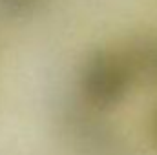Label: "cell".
<instances>
[{"label":"cell","mask_w":157,"mask_h":155,"mask_svg":"<svg viewBox=\"0 0 157 155\" xmlns=\"http://www.w3.org/2000/svg\"><path fill=\"white\" fill-rule=\"evenodd\" d=\"M133 80V86L157 88V31L139 33L119 49Z\"/></svg>","instance_id":"obj_2"},{"label":"cell","mask_w":157,"mask_h":155,"mask_svg":"<svg viewBox=\"0 0 157 155\" xmlns=\"http://www.w3.org/2000/svg\"><path fill=\"white\" fill-rule=\"evenodd\" d=\"M2 7H6L11 13H26L33 7H37L40 0H0Z\"/></svg>","instance_id":"obj_3"},{"label":"cell","mask_w":157,"mask_h":155,"mask_svg":"<svg viewBox=\"0 0 157 155\" xmlns=\"http://www.w3.org/2000/svg\"><path fill=\"white\" fill-rule=\"evenodd\" d=\"M148 128H150V139H152L154 146L157 148V106L152 110V115H150V124H148Z\"/></svg>","instance_id":"obj_4"},{"label":"cell","mask_w":157,"mask_h":155,"mask_svg":"<svg viewBox=\"0 0 157 155\" xmlns=\"http://www.w3.org/2000/svg\"><path fill=\"white\" fill-rule=\"evenodd\" d=\"M133 80L119 49H97L80 68L78 88L86 104L99 112L119 106L130 93Z\"/></svg>","instance_id":"obj_1"}]
</instances>
